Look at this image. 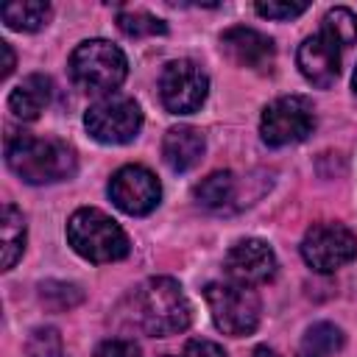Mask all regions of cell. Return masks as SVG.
<instances>
[{"instance_id":"17","label":"cell","mask_w":357,"mask_h":357,"mask_svg":"<svg viewBox=\"0 0 357 357\" xmlns=\"http://www.w3.org/2000/svg\"><path fill=\"white\" fill-rule=\"evenodd\" d=\"M3 22L11 28V31H39L50 22V3H42V0H20V3H8L3 6Z\"/></svg>"},{"instance_id":"3","label":"cell","mask_w":357,"mask_h":357,"mask_svg":"<svg viewBox=\"0 0 357 357\" xmlns=\"http://www.w3.org/2000/svg\"><path fill=\"white\" fill-rule=\"evenodd\" d=\"M73 251L89 262H117L128 254V237L114 218L95 206H81L67 220Z\"/></svg>"},{"instance_id":"20","label":"cell","mask_w":357,"mask_h":357,"mask_svg":"<svg viewBox=\"0 0 357 357\" xmlns=\"http://www.w3.org/2000/svg\"><path fill=\"white\" fill-rule=\"evenodd\" d=\"M321 31H324L329 39H335V42L340 45V50H343V47H351V45L357 42V14L349 11V8H343V6H340V8H332V11L324 14Z\"/></svg>"},{"instance_id":"30","label":"cell","mask_w":357,"mask_h":357,"mask_svg":"<svg viewBox=\"0 0 357 357\" xmlns=\"http://www.w3.org/2000/svg\"><path fill=\"white\" fill-rule=\"evenodd\" d=\"M162 357H173V354H162Z\"/></svg>"},{"instance_id":"28","label":"cell","mask_w":357,"mask_h":357,"mask_svg":"<svg viewBox=\"0 0 357 357\" xmlns=\"http://www.w3.org/2000/svg\"><path fill=\"white\" fill-rule=\"evenodd\" d=\"M251 357H279L273 349H268V346H257L254 351H251Z\"/></svg>"},{"instance_id":"21","label":"cell","mask_w":357,"mask_h":357,"mask_svg":"<svg viewBox=\"0 0 357 357\" xmlns=\"http://www.w3.org/2000/svg\"><path fill=\"white\" fill-rule=\"evenodd\" d=\"M117 25H120V31L126 36H134V39L137 36H156V33L167 31V25L159 17L148 14V11H123L117 17Z\"/></svg>"},{"instance_id":"26","label":"cell","mask_w":357,"mask_h":357,"mask_svg":"<svg viewBox=\"0 0 357 357\" xmlns=\"http://www.w3.org/2000/svg\"><path fill=\"white\" fill-rule=\"evenodd\" d=\"M184 357H226V351H223V346H218L215 340L198 337V340H190V343H187Z\"/></svg>"},{"instance_id":"13","label":"cell","mask_w":357,"mask_h":357,"mask_svg":"<svg viewBox=\"0 0 357 357\" xmlns=\"http://www.w3.org/2000/svg\"><path fill=\"white\" fill-rule=\"evenodd\" d=\"M220 50L226 53L229 61H234L237 67H248V70H271L273 56H276L273 42L257 28H245V25H234L223 31Z\"/></svg>"},{"instance_id":"1","label":"cell","mask_w":357,"mask_h":357,"mask_svg":"<svg viewBox=\"0 0 357 357\" xmlns=\"http://www.w3.org/2000/svg\"><path fill=\"white\" fill-rule=\"evenodd\" d=\"M6 165L28 184H53L75 173L78 156L64 139L14 134L6 139Z\"/></svg>"},{"instance_id":"10","label":"cell","mask_w":357,"mask_h":357,"mask_svg":"<svg viewBox=\"0 0 357 357\" xmlns=\"http://www.w3.org/2000/svg\"><path fill=\"white\" fill-rule=\"evenodd\" d=\"M109 198L126 215H148L159 206L162 184L159 178L142 165L120 167L109 181Z\"/></svg>"},{"instance_id":"11","label":"cell","mask_w":357,"mask_h":357,"mask_svg":"<svg viewBox=\"0 0 357 357\" xmlns=\"http://www.w3.org/2000/svg\"><path fill=\"white\" fill-rule=\"evenodd\" d=\"M223 268L229 273L231 282H240V284H265L276 276V254L273 248L265 243V240H257V237H245V240H237L229 251H226V259H223Z\"/></svg>"},{"instance_id":"12","label":"cell","mask_w":357,"mask_h":357,"mask_svg":"<svg viewBox=\"0 0 357 357\" xmlns=\"http://www.w3.org/2000/svg\"><path fill=\"white\" fill-rule=\"evenodd\" d=\"M296 61H298V70L301 75L312 84V86H332L335 78L340 75V45L335 39H329L324 31L307 36L301 45H298V53H296Z\"/></svg>"},{"instance_id":"19","label":"cell","mask_w":357,"mask_h":357,"mask_svg":"<svg viewBox=\"0 0 357 357\" xmlns=\"http://www.w3.org/2000/svg\"><path fill=\"white\" fill-rule=\"evenodd\" d=\"M343 340L346 337H343L340 326L321 321L307 329V335L301 340V351H304V357H332L335 351L343 349Z\"/></svg>"},{"instance_id":"24","label":"cell","mask_w":357,"mask_h":357,"mask_svg":"<svg viewBox=\"0 0 357 357\" xmlns=\"http://www.w3.org/2000/svg\"><path fill=\"white\" fill-rule=\"evenodd\" d=\"M254 8L259 17H268V20H293L307 11V3H257Z\"/></svg>"},{"instance_id":"8","label":"cell","mask_w":357,"mask_h":357,"mask_svg":"<svg viewBox=\"0 0 357 357\" xmlns=\"http://www.w3.org/2000/svg\"><path fill=\"white\" fill-rule=\"evenodd\" d=\"M304 262L318 273H332L357 257V237L343 223H315L301 240Z\"/></svg>"},{"instance_id":"29","label":"cell","mask_w":357,"mask_h":357,"mask_svg":"<svg viewBox=\"0 0 357 357\" xmlns=\"http://www.w3.org/2000/svg\"><path fill=\"white\" fill-rule=\"evenodd\" d=\"M351 86H354V92H357V70H354V78H351Z\"/></svg>"},{"instance_id":"7","label":"cell","mask_w":357,"mask_h":357,"mask_svg":"<svg viewBox=\"0 0 357 357\" xmlns=\"http://www.w3.org/2000/svg\"><path fill=\"white\" fill-rule=\"evenodd\" d=\"M315 128V109L301 95H284L265 106L259 117V134L268 145L284 148L307 139Z\"/></svg>"},{"instance_id":"9","label":"cell","mask_w":357,"mask_h":357,"mask_svg":"<svg viewBox=\"0 0 357 357\" xmlns=\"http://www.w3.org/2000/svg\"><path fill=\"white\" fill-rule=\"evenodd\" d=\"M206 95H209V78L190 59L170 61L159 75V98L170 114L198 112L204 106Z\"/></svg>"},{"instance_id":"14","label":"cell","mask_w":357,"mask_h":357,"mask_svg":"<svg viewBox=\"0 0 357 357\" xmlns=\"http://www.w3.org/2000/svg\"><path fill=\"white\" fill-rule=\"evenodd\" d=\"M206 151V139L198 128L192 126H176L167 128L162 139V159L173 173H187L192 170Z\"/></svg>"},{"instance_id":"15","label":"cell","mask_w":357,"mask_h":357,"mask_svg":"<svg viewBox=\"0 0 357 357\" xmlns=\"http://www.w3.org/2000/svg\"><path fill=\"white\" fill-rule=\"evenodd\" d=\"M50 95H53L50 78L33 73V75L22 78V81L11 89V95H8V112H11L17 120H36V117L45 112V106L50 103Z\"/></svg>"},{"instance_id":"5","label":"cell","mask_w":357,"mask_h":357,"mask_svg":"<svg viewBox=\"0 0 357 357\" xmlns=\"http://www.w3.org/2000/svg\"><path fill=\"white\" fill-rule=\"evenodd\" d=\"M204 298H206L215 326L223 335L245 337L259 326L262 304L254 287L240 284V282H209L204 287Z\"/></svg>"},{"instance_id":"4","label":"cell","mask_w":357,"mask_h":357,"mask_svg":"<svg viewBox=\"0 0 357 357\" xmlns=\"http://www.w3.org/2000/svg\"><path fill=\"white\" fill-rule=\"evenodd\" d=\"M128 61L126 53L106 39H86L70 56V78L84 92L114 95V89L126 81Z\"/></svg>"},{"instance_id":"23","label":"cell","mask_w":357,"mask_h":357,"mask_svg":"<svg viewBox=\"0 0 357 357\" xmlns=\"http://www.w3.org/2000/svg\"><path fill=\"white\" fill-rule=\"evenodd\" d=\"M39 296H42L45 304H50V307H56V310L75 307V304L84 298L81 287H78V284H70V282H45V284L39 287Z\"/></svg>"},{"instance_id":"2","label":"cell","mask_w":357,"mask_h":357,"mask_svg":"<svg viewBox=\"0 0 357 357\" xmlns=\"http://www.w3.org/2000/svg\"><path fill=\"white\" fill-rule=\"evenodd\" d=\"M190 301L170 276H153L134 290V324L151 337L178 335L190 326Z\"/></svg>"},{"instance_id":"16","label":"cell","mask_w":357,"mask_h":357,"mask_svg":"<svg viewBox=\"0 0 357 357\" xmlns=\"http://www.w3.org/2000/svg\"><path fill=\"white\" fill-rule=\"evenodd\" d=\"M0 240H3V271H11L25 251V218L14 204H3L0 220Z\"/></svg>"},{"instance_id":"18","label":"cell","mask_w":357,"mask_h":357,"mask_svg":"<svg viewBox=\"0 0 357 357\" xmlns=\"http://www.w3.org/2000/svg\"><path fill=\"white\" fill-rule=\"evenodd\" d=\"M237 192V178L234 173L229 170H218V173H209L206 178H201L195 187H192V195L201 206L206 209H223Z\"/></svg>"},{"instance_id":"22","label":"cell","mask_w":357,"mask_h":357,"mask_svg":"<svg viewBox=\"0 0 357 357\" xmlns=\"http://www.w3.org/2000/svg\"><path fill=\"white\" fill-rule=\"evenodd\" d=\"M25 354L28 357H67V351L61 346V337L53 326L33 329V335L25 343Z\"/></svg>"},{"instance_id":"27","label":"cell","mask_w":357,"mask_h":357,"mask_svg":"<svg viewBox=\"0 0 357 357\" xmlns=\"http://www.w3.org/2000/svg\"><path fill=\"white\" fill-rule=\"evenodd\" d=\"M0 53H3V70H0V78H8L11 70H14V50L8 42H0Z\"/></svg>"},{"instance_id":"25","label":"cell","mask_w":357,"mask_h":357,"mask_svg":"<svg viewBox=\"0 0 357 357\" xmlns=\"http://www.w3.org/2000/svg\"><path fill=\"white\" fill-rule=\"evenodd\" d=\"M95 357H142L131 340H106L98 346Z\"/></svg>"},{"instance_id":"6","label":"cell","mask_w":357,"mask_h":357,"mask_svg":"<svg viewBox=\"0 0 357 357\" xmlns=\"http://www.w3.org/2000/svg\"><path fill=\"white\" fill-rule=\"evenodd\" d=\"M84 126L92 134V139L103 145H126L139 134L142 112L134 98L114 92V95H103L86 109Z\"/></svg>"}]
</instances>
